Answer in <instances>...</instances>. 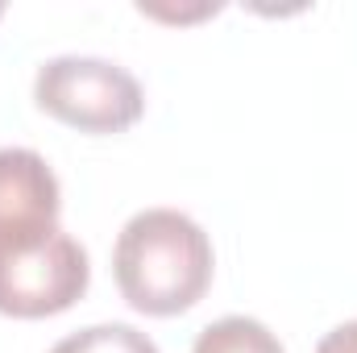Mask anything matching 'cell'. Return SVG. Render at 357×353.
I'll use <instances>...</instances> for the list:
<instances>
[{
  "mask_svg": "<svg viewBox=\"0 0 357 353\" xmlns=\"http://www.w3.org/2000/svg\"><path fill=\"white\" fill-rule=\"evenodd\" d=\"M33 100L42 112L84 133H121L137 125L146 112L142 84L121 63L91 59V54L46 59L33 80Z\"/></svg>",
  "mask_w": 357,
  "mask_h": 353,
  "instance_id": "obj_2",
  "label": "cell"
},
{
  "mask_svg": "<svg viewBox=\"0 0 357 353\" xmlns=\"http://www.w3.org/2000/svg\"><path fill=\"white\" fill-rule=\"evenodd\" d=\"M50 353H158V345L133 324H91L63 337Z\"/></svg>",
  "mask_w": 357,
  "mask_h": 353,
  "instance_id": "obj_6",
  "label": "cell"
},
{
  "mask_svg": "<svg viewBox=\"0 0 357 353\" xmlns=\"http://www.w3.org/2000/svg\"><path fill=\"white\" fill-rule=\"evenodd\" d=\"M316 353H357V320L337 324V329L316 345Z\"/></svg>",
  "mask_w": 357,
  "mask_h": 353,
  "instance_id": "obj_7",
  "label": "cell"
},
{
  "mask_svg": "<svg viewBox=\"0 0 357 353\" xmlns=\"http://www.w3.org/2000/svg\"><path fill=\"white\" fill-rule=\"evenodd\" d=\"M191 353H287V350H282V341L270 333L262 320L225 316V320H212L195 337Z\"/></svg>",
  "mask_w": 357,
  "mask_h": 353,
  "instance_id": "obj_5",
  "label": "cell"
},
{
  "mask_svg": "<svg viewBox=\"0 0 357 353\" xmlns=\"http://www.w3.org/2000/svg\"><path fill=\"white\" fill-rule=\"evenodd\" d=\"M63 191L50 163L38 150L4 146L0 150V254L42 246L59 233Z\"/></svg>",
  "mask_w": 357,
  "mask_h": 353,
  "instance_id": "obj_4",
  "label": "cell"
},
{
  "mask_svg": "<svg viewBox=\"0 0 357 353\" xmlns=\"http://www.w3.org/2000/svg\"><path fill=\"white\" fill-rule=\"evenodd\" d=\"M212 266L208 233L178 208L137 212L112 246L116 287L129 308L146 316H178L195 308L212 287Z\"/></svg>",
  "mask_w": 357,
  "mask_h": 353,
  "instance_id": "obj_1",
  "label": "cell"
},
{
  "mask_svg": "<svg viewBox=\"0 0 357 353\" xmlns=\"http://www.w3.org/2000/svg\"><path fill=\"white\" fill-rule=\"evenodd\" d=\"M88 250L59 229L42 246L0 254V312L17 320L59 316L88 291Z\"/></svg>",
  "mask_w": 357,
  "mask_h": 353,
  "instance_id": "obj_3",
  "label": "cell"
},
{
  "mask_svg": "<svg viewBox=\"0 0 357 353\" xmlns=\"http://www.w3.org/2000/svg\"><path fill=\"white\" fill-rule=\"evenodd\" d=\"M0 13H4V4H0Z\"/></svg>",
  "mask_w": 357,
  "mask_h": 353,
  "instance_id": "obj_8",
  "label": "cell"
}]
</instances>
